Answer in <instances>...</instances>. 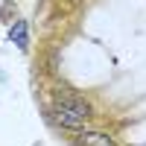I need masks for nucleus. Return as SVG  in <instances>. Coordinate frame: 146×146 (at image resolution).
Instances as JSON below:
<instances>
[{"mask_svg":"<svg viewBox=\"0 0 146 146\" xmlns=\"http://www.w3.org/2000/svg\"><path fill=\"white\" fill-rule=\"evenodd\" d=\"M53 117H56L58 126H64L70 131H82L85 123L94 117V108L85 100H79V96H64V100L53 108Z\"/></svg>","mask_w":146,"mask_h":146,"instance_id":"1","label":"nucleus"},{"mask_svg":"<svg viewBox=\"0 0 146 146\" xmlns=\"http://www.w3.org/2000/svg\"><path fill=\"white\" fill-rule=\"evenodd\" d=\"M79 143L82 146H117V137H111L108 131H79Z\"/></svg>","mask_w":146,"mask_h":146,"instance_id":"2","label":"nucleus"},{"mask_svg":"<svg viewBox=\"0 0 146 146\" xmlns=\"http://www.w3.org/2000/svg\"><path fill=\"white\" fill-rule=\"evenodd\" d=\"M9 41L18 44V50H29V27H27V21H15V23H12Z\"/></svg>","mask_w":146,"mask_h":146,"instance_id":"3","label":"nucleus"}]
</instances>
